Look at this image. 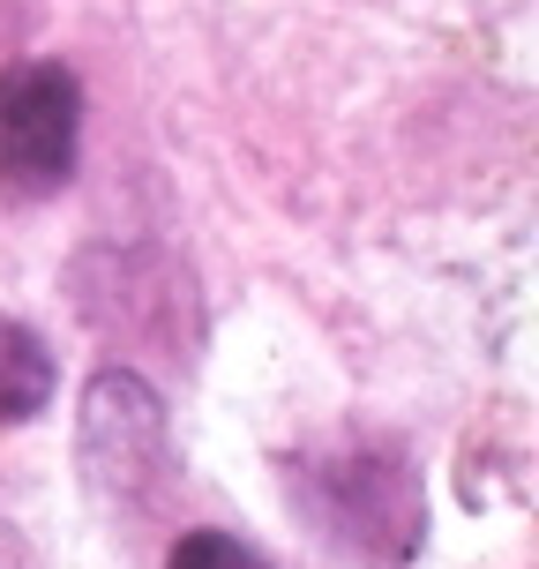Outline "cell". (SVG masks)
<instances>
[{
	"mask_svg": "<svg viewBox=\"0 0 539 569\" xmlns=\"http://www.w3.org/2000/svg\"><path fill=\"white\" fill-rule=\"evenodd\" d=\"M83 150V90L60 60H16L0 76V196L46 202Z\"/></svg>",
	"mask_w": 539,
	"mask_h": 569,
	"instance_id": "6da1fadb",
	"label": "cell"
},
{
	"mask_svg": "<svg viewBox=\"0 0 539 569\" xmlns=\"http://www.w3.org/2000/svg\"><path fill=\"white\" fill-rule=\"evenodd\" d=\"M308 480L322 487V510H315L322 540L352 547L368 562H405L420 547V487H412L398 450H382V442L330 450V465Z\"/></svg>",
	"mask_w": 539,
	"mask_h": 569,
	"instance_id": "7a4b0ae2",
	"label": "cell"
},
{
	"mask_svg": "<svg viewBox=\"0 0 539 569\" xmlns=\"http://www.w3.org/2000/svg\"><path fill=\"white\" fill-rule=\"evenodd\" d=\"M150 457H158V398L136 375H98L83 405V472L120 487V480H142Z\"/></svg>",
	"mask_w": 539,
	"mask_h": 569,
	"instance_id": "3957f363",
	"label": "cell"
},
{
	"mask_svg": "<svg viewBox=\"0 0 539 569\" xmlns=\"http://www.w3.org/2000/svg\"><path fill=\"white\" fill-rule=\"evenodd\" d=\"M53 345L38 338L30 322H16V315H0V427L16 420H38L46 405H53Z\"/></svg>",
	"mask_w": 539,
	"mask_h": 569,
	"instance_id": "277c9868",
	"label": "cell"
},
{
	"mask_svg": "<svg viewBox=\"0 0 539 569\" xmlns=\"http://www.w3.org/2000/svg\"><path fill=\"white\" fill-rule=\"evenodd\" d=\"M166 569H270V555H256L248 540H232V532H180Z\"/></svg>",
	"mask_w": 539,
	"mask_h": 569,
	"instance_id": "5b68a950",
	"label": "cell"
}]
</instances>
